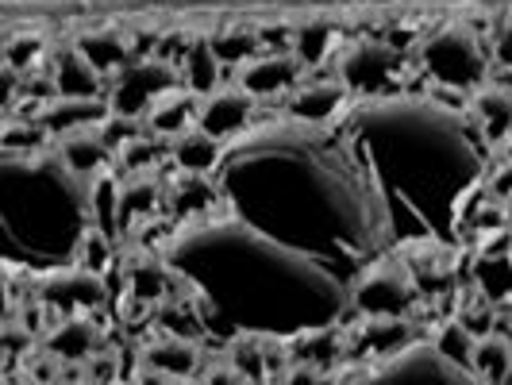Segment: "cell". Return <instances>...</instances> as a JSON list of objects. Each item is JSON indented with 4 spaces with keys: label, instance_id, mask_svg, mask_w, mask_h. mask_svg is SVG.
Returning a JSON list of instances; mask_svg holds the SVG:
<instances>
[{
    "label": "cell",
    "instance_id": "obj_1",
    "mask_svg": "<svg viewBox=\"0 0 512 385\" xmlns=\"http://www.w3.org/2000/svg\"><path fill=\"white\" fill-rule=\"evenodd\" d=\"M416 70L436 89L474 93L489 81V51L470 24H443L416 47Z\"/></svg>",
    "mask_w": 512,
    "mask_h": 385
},
{
    "label": "cell",
    "instance_id": "obj_2",
    "mask_svg": "<svg viewBox=\"0 0 512 385\" xmlns=\"http://www.w3.org/2000/svg\"><path fill=\"white\" fill-rule=\"evenodd\" d=\"M181 89V70L178 62L162 58V54H139L131 66L108 81V108L112 116H128V120H147L154 104L166 93Z\"/></svg>",
    "mask_w": 512,
    "mask_h": 385
},
{
    "label": "cell",
    "instance_id": "obj_3",
    "mask_svg": "<svg viewBox=\"0 0 512 385\" xmlns=\"http://www.w3.org/2000/svg\"><path fill=\"white\" fill-rule=\"evenodd\" d=\"M335 77L351 89V97L389 101L405 85V54L378 39L351 43L335 62Z\"/></svg>",
    "mask_w": 512,
    "mask_h": 385
},
{
    "label": "cell",
    "instance_id": "obj_4",
    "mask_svg": "<svg viewBox=\"0 0 512 385\" xmlns=\"http://www.w3.org/2000/svg\"><path fill=\"white\" fill-rule=\"evenodd\" d=\"M351 305L362 320L366 316H412L420 305V285L409 266L401 262H378L362 270L351 285Z\"/></svg>",
    "mask_w": 512,
    "mask_h": 385
},
{
    "label": "cell",
    "instance_id": "obj_5",
    "mask_svg": "<svg viewBox=\"0 0 512 385\" xmlns=\"http://www.w3.org/2000/svg\"><path fill=\"white\" fill-rule=\"evenodd\" d=\"M35 301L47 308L54 320L58 316H85L108 301V289H104L101 274L70 266V270H58L51 278H43V285L35 289Z\"/></svg>",
    "mask_w": 512,
    "mask_h": 385
},
{
    "label": "cell",
    "instance_id": "obj_6",
    "mask_svg": "<svg viewBox=\"0 0 512 385\" xmlns=\"http://www.w3.org/2000/svg\"><path fill=\"white\" fill-rule=\"evenodd\" d=\"M301 81L305 66L293 58V51H262L243 70H235V85L247 89L255 101H285Z\"/></svg>",
    "mask_w": 512,
    "mask_h": 385
},
{
    "label": "cell",
    "instance_id": "obj_7",
    "mask_svg": "<svg viewBox=\"0 0 512 385\" xmlns=\"http://www.w3.org/2000/svg\"><path fill=\"white\" fill-rule=\"evenodd\" d=\"M347 101H351V89L339 77H308L285 97V112L301 128H320V124H332Z\"/></svg>",
    "mask_w": 512,
    "mask_h": 385
},
{
    "label": "cell",
    "instance_id": "obj_8",
    "mask_svg": "<svg viewBox=\"0 0 512 385\" xmlns=\"http://www.w3.org/2000/svg\"><path fill=\"white\" fill-rule=\"evenodd\" d=\"M39 347L58 359L62 366H85L93 355H101V324H97V312H85V316H58L47 335L39 339Z\"/></svg>",
    "mask_w": 512,
    "mask_h": 385
},
{
    "label": "cell",
    "instance_id": "obj_9",
    "mask_svg": "<svg viewBox=\"0 0 512 385\" xmlns=\"http://www.w3.org/2000/svg\"><path fill=\"white\" fill-rule=\"evenodd\" d=\"M255 108H258V101L247 89H239V85H220L216 93L201 97V120H197V128L208 131V135L220 139V143H228V139H239L243 131L251 128Z\"/></svg>",
    "mask_w": 512,
    "mask_h": 385
},
{
    "label": "cell",
    "instance_id": "obj_10",
    "mask_svg": "<svg viewBox=\"0 0 512 385\" xmlns=\"http://www.w3.org/2000/svg\"><path fill=\"white\" fill-rule=\"evenodd\" d=\"M220 205V189L201 174H178L166 181V216L170 224H208V216Z\"/></svg>",
    "mask_w": 512,
    "mask_h": 385
},
{
    "label": "cell",
    "instance_id": "obj_11",
    "mask_svg": "<svg viewBox=\"0 0 512 385\" xmlns=\"http://www.w3.org/2000/svg\"><path fill=\"white\" fill-rule=\"evenodd\" d=\"M58 158H62V170L77 178L81 185H89L93 178H101L112 170L116 154L112 147L104 143L101 128H89V131H77V135H66L58 139Z\"/></svg>",
    "mask_w": 512,
    "mask_h": 385
},
{
    "label": "cell",
    "instance_id": "obj_12",
    "mask_svg": "<svg viewBox=\"0 0 512 385\" xmlns=\"http://www.w3.org/2000/svg\"><path fill=\"white\" fill-rule=\"evenodd\" d=\"M74 47L85 54V62H89L104 81H112L124 66H131V62L143 54L131 43V35L112 31V27H89V31H81L74 39Z\"/></svg>",
    "mask_w": 512,
    "mask_h": 385
},
{
    "label": "cell",
    "instance_id": "obj_13",
    "mask_svg": "<svg viewBox=\"0 0 512 385\" xmlns=\"http://www.w3.org/2000/svg\"><path fill=\"white\" fill-rule=\"evenodd\" d=\"M47 74H51L54 93H58V97H85V101H93V97H108V81H104V77L85 62V54L77 51L74 43L51 51Z\"/></svg>",
    "mask_w": 512,
    "mask_h": 385
},
{
    "label": "cell",
    "instance_id": "obj_14",
    "mask_svg": "<svg viewBox=\"0 0 512 385\" xmlns=\"http://www.w3.org/2000/svg\"><path fill=\"white\" fill-rule=\"evenodd\" d=\"M112 116V108L104 97H54L43 112H39V124L51 131L54 139H66V135H77V131H89V128H101L104 120Z\"/></svg>",
    "mask_w": 512,
    "mask_h": 385
},
{
    "label": "cell",
    "instance_id": "obj_15",
    "mask_svg": "<svg viewBox=\"0 0 512 385\" xmlns=\"http://www.w3.org/2000/svg\"><path fill=\"white\" fill-rule=\"evenodd\" d=\"M154 216H166V181H158L154 174L124 178V189H120V235L139 231L143 224H154Z\"/></svg>",
    "mask_w": 512,
    "mask_h": 385
},
{
    "label": "cell",
    "instance_id": "obj_16",
    "mask_svg": "<svg viewBox=\"0 0 512 385\" xmlns=\"http://www.w3.org/2000/svg\"><path fill=\"white\" fill-rule=\"evenodd\" d=\"M143 366L166 374L170 382H189L201 374V343L178 339V335H158L143 347Z\"/></svg>",
    "mask_w": 512,
    "mask_h": 385
},
{
    "label": "cell",
    "instance_id": "obj_17",
    "mask_svg": "<svg viewBox=\"0 0 512 385\" xmlns=\"http://www.w3.org/2000/svg\"><path fill=\"white\" fill-rule=\"evenodd\" d=\"M197 120H201V97L181 85V89L166 93L162 101L154 104L147 112V120H143V128L158 135V139H178V135L197 128Z\"/></svg>",
    "mask_w": 512,
    "mask_h": 385
},
{
    "label": "cell",
    "instance_id": "obj_18",
    "mask_svg": "<svg viewBox=\"0 0 512 385\" xmlns=\"http://www.w3.org/2000/svg\"><path fill=\"white\" fill-rule=\"evenodd\" d=\"M474 120L478 131L486 135L493 147H505L512 139V85L486 81L482 89H474Z\"/></svg>",
    "mask_w": 512,
    "mask_h": 385
},
{
    "label": "cell",
    "instance_id": "obj_19",
    "mask_svg": "<svg viewBox=\"0 0 512 385\" xmlns=\"http://www.w3.org/2000/svg\"><path fill=\"white\" fill-rule=\"evenodd\" d=\"M220 162H224V143L212 139L208 131L193 128V131H185V135H178V139H170V166H174L178 174L216 178Z\"/></svg>",
    "mask_w": 512,
    "mask_h": 385
},
{
    "label": "cell",
    "instance_id": "obj_20",
    "mask_svg": "<svg viewBox=\"0 0 512 385\" xmlns=\"http://www.w3.org/2000/svg\"><path fill=\"white\" fill-rule=\"evenodd\" d=\"M416 335L420 332H416L412 316H366L359 347H366V355H374V359H393V355L409 351Z\"/></svg>",
    "mask_w": 512,
    "mask_h": 385
},
{
    "label": "cell",
    "instance_id": "obj_21",
    "mask_svg": "<svg viewBox=\"0 0 512 385\" xmlns=\"http://www.w3.org/2000/svg\"><path fill=\"white\" fill-rule=\"evenodd\" d=\"M178 70H181V85H185V89H193L197 97H208V93L220 89L224 62L216 58L212 43H208V35H193L189 47H185V54H181Z\"/></svg>",
    "mask_w": 512,
    "mask_h": 385
},
{
    "label": "cell",
    "instance_id": "obj_22",
    "mask_svg": "<svg viewBox=\"0 0 512 385\" xmlns=\"http://www.w3.org/2000/svg\"><path fill=\"white\" fill-rule=\"evenodd\" d=\"M228 366L243 385H274V378H270V359H266V339L258 332H243L231 339Z\"/></svg>",
    "mask_w": 512,
    "mask_h": 385
},
{
    "label": "cell",
    "instance_id": "obj_23",
    "mask_svg": "<svg viewBox=\"0 0 512 385\" xmlns=\"http://www.w3.org/2000/svg\"><path fill=\"white\" fill-rule=\"evenodd\" d=\"M474 378L482 385H512V339L501 332H489L474 343V359H470Z\"/></svg>",
    "mask_w": 512,
    "mask_h": 385
},
{
    "label": "cell",
    "instance_id": "obj_24",
    "mask_svg": "<svg viewBox=\"0 0 512 385\" xmlns=\"http://www.w3.org/2000/svg\"><path fill=\"white\" fill-rule=\"evenodd\" d=\"M128 282H131V297L143 301V305L154 308V305H162V301H178V297H174V285H178L181 278L166 262H158V258L135 262L128 270Z\"/></svg>",
    "mask_w": 512,
    "mask_h": 385
},
{
    "label": "cell",
    "instance_id": "obj_25",
    "mask_svg": "<svg viewBox=\"0 0 512 385\" xmlns=\"http://www.w3.org/2000/svg\"><path fill=\"white\" fill-rule=\"evenodd\" d=\"M162 162H170V139H158L151 131H143L135 143H128L116 154L112 170L124 174V178H143V174H154Z\"/></svg>",
    "mask_w": 512,
    "mask_h": 385
},
{
    "label": "cell",
    "instance_id": "obj_26",
    "mask_svg": "<svg viewBox=\"0 0 512 385\" xmlns=\"http://www.w3.org/2000/svg\"><path fill=\"white\" fill-rule=\"evenodd\" d=\"M208 43H212L216 58L224 62V70H243L251 58H258V54L266 51V47H262V35H258L255 27H224V31H212Z\"/></svg>",
    "mask_w": 512,
    "mask_h": 385
},
{
    "label": "cell",
    "instance_id": "obj_27",
    "mask_svg": "<svg viewBox=\"0 0 512 385\" xmlns=\"http://www.w3.org/2000/svg\"><path fill=\"white\" fill-rule=\"evenodd\" d=\"M154 324H158V335H178V339H193V343H201L208 332L205 320L197 316V305L189 297L154 305Z\"/></svg>",
    "mask_w": 512,
    "mask_h": 385
},
{
    "label": "cell",
    "instance_id": "obj_28",
    "mask_svg": "<svg viewBox=\"0 0 512 385\" xmlns=\"http://www.w3.org/2000/svg\"><path fill=\"white\" fill-rule=\"evenodd\" d=\"M51 62L47 51V39L39 31H27V35H12L4 43V70H16V74H35Z\"/></svg>",
    "mask_w": 512,
    "mask_h": 385
},
{
    "label": "cell",
    "instance_id": "obj_29",
    "mask_svg": "<svg viewBox=\"0 0 512 385\" xmlns=\"http://www.w3.org/2000/svg\"><path fill=\"white\" fill-rule=\"evenodd\" d=\"M289 51L293 58L312 70V66H320L328 54L335 51V27L332 24H305L293 31V43H289Z\"/></svg>",
    "mask_w": 512,
    "mask_h": 385
},
{
    "label": "cell",
    "instance_id": "obj_30",
    "mask_svg": "<svg viewBox=\"0 0 512 385\" xmlns=\"http://www.w3.org/2000/svg\"><path fill=\"white\" fill-rule=\"evenodd\" d=\"M54 135L39 120H20V116H8V124H4V135H0V143H4V154H39L47 143H51Z\"/></svg>",
    "mask_w": 512,
    "mask_h": 385
},
{
    "label": "cell",
    "instance_id": "obj_31",
    "mask_svg": "<svg viewBox=\"0 0 512 385\" xmlns=\"http://www.w3.org/2000/svg\"><path fill=\"white\" fill-rule=\"evenodd\" d=\"M74 266H81V270H89V274H101L112 266V235H104L101 228H89L77 235L74 243Z\"/></svg>",
    "mask_w": 512,
    "mask_h": 385
},
{
    "label": "cell",
    "instance_id": "obj_32",
    "mask_svg": "<svg viewBox=\"0 0 512 385\" xmlns=\"http://www.w3.org/2000/svg\"><path fill=\"white\" fill-rule=\"evenodd\" d=\"M474 343H478V339L466 332L459 320H447V324L436 332V355L447 362V366H466V370H470Z\"/></svg>",
    "mask_w": 512,
    "mask_h": 385
},
{
    "label": "cell",
    "instance_id": "obj_33",
    "mask_svg": "<svg viewBox=\"0 0 512 385\" xmlns=\"http://www.w3.org/2000/svg\"><path fill=\"white\" fill-rule=\"evenodd\" d=\"M143 131H147L143 120H128V116H108L101 124V135H104V143L112 147V154H120L128 143H135Z\"/></svg>",
    "mask_w": 512,
    "mask_h": 385
},
{
    "label": "cell",
    "instance_id": "obj_34",
    "mask_svg": "<svg viewBox=\"0 0 512 385\" xmlns=\"http://www.w3.org/2000/svg\"><path fill=\"white\" fill-rule=\"evenodd\" d=\"M489 316H493V308H489V301L482 297V301H474V305H462L455 320H459L474 339H482V335L493 332V320H489Z\"/></svg>",
    "mask_w": 512,
    "mask_h": 385
},
{
    "label": "cell",
    "instance_id": "obj_35",
    "mask_svg": "<svg viewBox=\"0 0 512 385\" xmlns=\"http://www.w3.org/2000/svg\"><path fill=\"white\" fill-rule=\"evenodd\" d=\"M324 366H312V362H289L285 374L278 378V385H324Z\"/></svg>",
    "mask_w": 512,
    "mask_h": 385
},
{
    "label": "cell",
    "instance_id": "obj_36",
    "mask_svg": "<svg viewBox=\"0 0 512 385\" xmlns=\"http://www.w3.org/2000/svg\"><path fill=\"white\" fill-rule=\"evenodd\" d=\"M493 62L512 74V20H505V24L497 27V35H493Z\"/></svg>",
    "mask_w": 512,
    "mask_h": 385
},
{
    "label": "cell",
    "instance_id": "obj_37",
    "mask_svg": "<svg viewBox=\"0 0 512 385\" xmlns=\"http://www.w3.org/2000/svg\"><path fill=\"white\" fill-rule=\"evenodd\" d=\"M489 193H493L501 205H509L512 201V158H505V162L493 170V178H489Z\"/></svg>",
    "mask_w": 512,
    "mask_h": 385
},
{
    "label": "cell",
    "instance_id": "obj_38",
    "mask_svg": "<svg viewBox=\"0 0 512 385\" xmlns=\"http://www.w3.org/2000/svg\"><path fill=\"white\" fill-rule=\"evenodd\" d=\"M12 385H39V382H35V378H27V382H12Z\"/></svg>",
    "mask_w": 512,
    "mask_h": 385
},
{
    "label": "cell",
    "instance_id": "obj_39",
    "mask_svg": "<svg viewBox=\"0 0 512 385\" xmlns=\"http://www.w3.org/2000/svg\"><path fill=\"white\" fill-rule=\"evenodd\" d=\"M66 385H89V382H66Z\"/></svg>",
    "mask_w": 512,
    "mask_h": 385
}]
</instances>
